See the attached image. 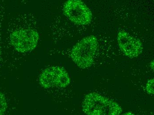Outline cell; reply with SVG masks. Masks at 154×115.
<instances>
[{
	"label": "cell",
	"instance_id": "obj_1",
	"mask_svg": "<svg viewBox=\"0 0 154 115\" xmlns=\"http://www.w3.org/2000/svg\"><path fill=\"white\" fill-rule=\"evenodd\" d=\"M82 106L84 113L89 115H118L122 112L117 103L96 92L85 96Z\"/></svg>",
	"mask_w": 154,
	"mask_h": 115
},
{
	"label": "cell",
	"instance_id": "obj_2",
	"mask_svg": "<svg viewBox=\"0 0 154 115\" xmlns=\"http://www.w3.org/2000/svg\"><path fill=\"white\" fill-rule=\"evenodd\" d=\"M98 46V41L95 36L90 35L83 38L72 48L71 51L72 60L82 69L91 67L94 63Z\"/></svg>",
	"mask_w": 154,
	"mask_h": 115
},
{
	"label": "cell",
	"instance_id": "obj_3",
	"mask_svg": "<svg viewBox=\"0 0 154 115\" xmlns=\"http://www.w3.org/2000/svg\"><path fill=\"white\" fill-rule=\"evenodd\" d=\"M39 40L36 31L30 29L16 30L11 32L9 41L14 49L20 53H26L34 49Z\"/></svg>",
	"mask_w": 154,
	"mask_h": 115
},
{
	"label": "cell",
	"instance_id": "obj_4",
	"mask_svg": "<svg viewBox=\"0 0 154 115\" xmlns=\"http://www.w3.org/2000/svg\"><path fill=\"white\" fill-rule=\"evenodd\" d=\"M39 84L45 89L56 87L64 88L70 84L68 73L60 66H51L45 69L39 77Z\"/></svg>",
	"mask_w": 154,
	"mask_h": 115
},
{
	"label": "cell",
	"instance_id": "obj_5",
	"mask_svg": "<svg viewBox=\"0 0 154 115\" xmlns=\"http://www.w3.org/2000/svg\"><path fill=\"white\" fill-rule=\"evenodd\" d=\"M63 11L65 15L76 25H88L92 20L91 10L81 0L66 1L64 4Z\"/></svg>",
	"mask_w": 154,
	"mask_h": 115
},
{
	"label": "cell",
	"instance_id": "obj_6",
	"mask_svg": "<svg viewBox=\"0 0 154 115\" xmlns=\"http://www.w3.org/2000/svg\"><path fill=\"white\" fill-rule=\"evenodd\" d=\"M117 40L121 51L128 57H137L143 52V45L141 41L126 32H120Z\"/></svg>",
	"mask_w": 154,
	"mask_h": 115
},
{
	"label": "cell",
	"instance_id": "obj_7",
	"mask_svg": "<svg viewBox=\"0 0 154 115\" xmlns=\"http://www.w3.org/2000/svg\"><path fill=\"white\" fill-rule=\"evenodd\" d=\"M8 107L7 101L4 94L0 92V115H3Z\"/></svg>",
	"mask_w": 154,
	"mask_h": 115
},
{
	"label": "cell",
	"instance_id": "obj_8",
	"mask_svg": "<svg viewBox=\"0 0 154 115\" xmlns=\"http://www.w3.org/2000/svg\"><path fill=\"white\" fill-rule=\"evenodd\" d=\"M154 79L152 78L148 80L146 84V92L150 95H153L154 93Z\"/></svg>",
	"mask_w": 154,
	"mask_h": 115
},
{
	"label": "cell",
	"instance_id": "obj_9",
	"mask_svg": "<svg viewBox=\"0 0 154 115\" xmlns=\"http://www.w3.org/2000/svg\"><path fill=\"white\" fill-rule=\"evenodd\" d=\"M150 67H151V69H152V70H153V71H154V61L153 60H152V61H151V62H150Z\"/></svg>",
	"mask_w": 154,
	"mask_h": 115
},
{
	"label": "cell",
	"instance_id": "obj_10",
	"mask_svg": "<svg viewBox=\"0 0 154 115\" xmlns=\"http://www.w3.org/2000/svg\"><path fill=\"white\" fill-rule=\"evenodd\" d=\"M125 115H134L133 114V113H131V112H128V113H126L125 114Z\"/></svg>",
	"mask_w": 154,
	"mask_h": 115
},
{
	"label": "cell",
	"instance_id": "obj_11",
	"mask_svg": "<svg viewBox=\"0 0 154 115\" xmlns=\"http://www.w3.org/2000/svg\"><path fill=\"white\" fill-rule=\"evenodd\" d=\"M0 56H1V48H0Z\"/></svg>",
	"mask_w": 154,
	"mask_h": 115
}]
</instances>
